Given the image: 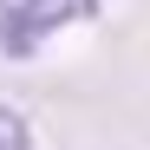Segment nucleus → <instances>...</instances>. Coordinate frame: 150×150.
<instances>
[{
	"instance_id": "nucleus-1",
	"label": "nucleus",
	"mask_w": 150,
	"mask_h": 150,
	"mask_svg": "<svg viewBox=\"0 0 150 150\" xmlns=\"http://www.w3.org/2000/svg\"><path fill=\"white\" fill-rule=\"evenodd\" d=\"M98 20V0H0V59H33L65 26Z\"/></svg>"
},
{
	"instance_id": "nucleus-2",
	"label": "nucleus",
	"mask_w": 150,
	"mask_h": 150,
	"mask_svg": "<svg viewBox=\"0 0 150 150\" xmlns=\"http://www.w3.org/2000/svg\"><path fill=\"white\" fill-rule=\"evenodd\" d=\"M0 150H39L33 144V124L20 117L13 105H0Z\"/></svg>"
}]
</instances>
